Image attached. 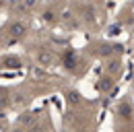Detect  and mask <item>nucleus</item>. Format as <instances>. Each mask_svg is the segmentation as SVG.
I'll return each mask as SVG.
<instances>
[{"label":"nucleus","instance_id":"nucleus-10","mask_svg":"<svg viewBox=\"0 0 134 132\" xmlns=\"http://www.w3.org/2000/svg\"><path fill=\"white\" fill-rule=\"evenodd\" d=\"M31 132H43V128L41 126H35V128H31Z\"/></svg>","mask_w":134,"mask_h":132},{"label":"nucleus","instance_id":"nucleus-7","mask_svg":"<svg viewBox=\"0 0 134 132\" xmlns=\"http://www.w3.org/2000/svg\"><path fill=\"white\" fill-rule=\"evenodd\" d=\"M41 19H43L46 23H52V21H54V13H52V10H46V13H43V16H41Z\"/></svg>","mask_w":134,"mask_h":132},{"label":"nucleus","instance_id":"nucleus-12","mask_svg":"<svg viewBox=\"0 0 134 132\" xmlns=\"http://www.w3.org/2000/svg\"><path fill=\"white\" fill-rule=\"evenodd\" d=\"M10 132H23V130H21V128H15V130H10Z\"/></svg>","mask_w":134,"mask_h":132},{"label":"nucleus","instance_id":"nucleus-2","mask_svg":"<svg viewBox=\"0 0 134 132\" xmlns=\"http://www.w3.org/2000/svg\"><path fill=\"white\" fill-rule=\"evenodd\" d=\"M37 62L41 66H50L52 62H54V56H52L50 50H41L39 54H37Z\"/></svg>","mask_w":134,"mask_h":132},{"label":"nucleus","instance_id":"nucleus-4","mask_svg":"<svg viewBox=\"0 0 134 132\" xmlns=\"http://www.w3.org/2000/svg\"><path fill=\"white\" fill-rule=\"evenodd\" d=\"M23 103H27V99L23 97L21 93H15L13 95V105H23Z\"/></svg>","mask_w":134,"mask_h":132},{"label":"nucleus","instance_id":"nucleus-1","mask_svg":"<svg viewBox=\"0 0 134 132\" xmlns=\"http://www.w3.org/2000/svg\"><path fill=\"white\" fill-rule=\"evenodd\" d=\"M25 31H27L25 23H19V21L10 23V27H8V33H10V35H15V37H21V35H25Z\"/></svg>","mask_w":134,"mask_h":132},{"label":"nucleus","instance_id":"nucleus-5","mask_svg":"<svg viewBox=\"0 0 134 132\" xmlns=\"http://www.w3.org/2000/svg\"><path fill=\"white\" fill-rule=\"evenodd\" d=\"M35 6V0H21V10H29Z\"/></svg>","mask_w":134,"mask_h":132},{"label":"nucleus","instance_id":"nucleus-6","mask_svg":"<svg viewBox=\"0 0 134 132\" xmlns=\"http://www.w3.org/2000/svg\"><path fill=\"white\" fill-rule=\"evenodd\" d=\"M120 112H122V114H126V118H128V116L132 114V107H130L128 103H124V105H120Z\"/></svg>","mask_w":134,"mask_h":132},{"label":"nucleus","instance_id":"nucleus-3","mask_svg":"<svg viewBox=\"0 0 134 132\" xmlns=\"http://www.w3.org/2000/svg\"><path fill=\"white\" fill-rule=\"evenodd\" d=\"M35 122V114H23L19 118V126H31Z\"/></svg>","mask_w":134,"mask_h":132},{"label":"nucleus","instance_id":"nucleus-11","mask_svg":"<svg viewBox=\"0 0 134 132\" xmlns=\"http://www.w3.org/2000/svg\"><path fill=\"white\" fill-rule=\"evenodd\" d=\"M0 132H6V128H4V124H0Z\"/></svg>","mask_w":134,"mask_h":132},{"label":"nucleus","instance_id":"nucleus-8","mask_svg":"<svg viewBox=\"0 0 134 132\" xmlns=\"http://www.w3.org/2000/svg\"><path fill=\"white\" fill-rule=\"evenodd\" d=\"M109 68H111V72H116V70H118V62H111V64H109Z\"/></svg>","mask_w":134,"mask_h":132},{"label":"nucleus","instance_id":"nucleus-9","mask_svg":"<svg viewBox=\"0 0 134 132\" xmlns=\"http://www.w3.org/2000/svg\"><path fill=\"white\" fill-rule=\"evenodd\" d=\"M33 76H41V70L39 68H33Z\"/></svg>","mask_w":134,"mask_h":132}]
</instances>
